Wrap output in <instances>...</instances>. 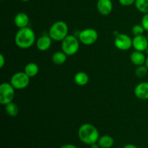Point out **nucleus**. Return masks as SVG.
Returning <instances> with one entry per match:
<instances>
[{
    "mask_svg": "<svg viewBox=\"0 0 148 148\" xmlns=\"http://www.w3.org/2000/svg\"><path fill=\"white\" fill-rule=\"evenodd\" d=\"M36 42V33L33 29L29 27L19 29L14 36V43L20 49H29Z\"/></svg>",
    "mask_w": 148,
    "mask_h": 148,
    "instance_id": "nucleus-1",
    "label": "nucleus"
},
{
    "mask_svg": "<svg viewBox=\"0 0 148 148\" xmlns=\"http://www.w3.org/2000/svg\"><path fill=\"white\" fill-rule=\"evenodd\" d=\"M77 134L81 142L89 145L98 143L100 137L98 129L94 125L88 123L82 124L79 127Z\"/></svg>",
    "mask_w": 148,
    "mask_h": 148,
    "instance_id": "nucleus-2",
    "label": "nucleus"
},
{
    "mask_svg": "<svg viewBox=\"0 0 148 148\" xmlns=\"http://www.w3.org/2000/svg\"><path fill=\"white\" fill-rule=\"evenodd\" d=\"M69 27L64 21L59 20L52 24L49 30V35L55 41H62L68 36Z\"/></svg>",
    "mask_w": 148,
    "mask_h": 148,
    "instance_id": "nucleus-3",
    "label": "nucleus"
},
{
    "mask_svg": "<svg viewBox=\"0 0 148 148\" xmlns=\"http://www.w3.org/2000/svg\"><path fill=\"white\" fill-rule=\"evenodd\" d=\"M79 40L72 35H68L62 41V51L67 56L76 54L79 49Z\"/></svg>",
    "mask_w": 148,
    "mask_h": 148,
    "instance_id": "nucleus-4",
    "label": "nucleus"
},
{
    "mask_svg": "<svg viewBox=\"0 0 148 148\" xmlns=\"http://www.w3.org/2000/svg\"><path fill=\"white\" fill-rule=\"evenodd\" d=\"M14 88L9 82H3L0 85V103L5 106L12 102L15 95Z\"/></svg>",
    "mask_w": 148,
    "mask_h": 148,
    "instance_id": "nucleus-5",
    "label": "nucleus"
},
{
    "mask_svg": "<svg viewBox=\"0 0 148 148\" xmlns=\"http://www.w3.org/2000/svg\"><path fill=\"white\" fill-rule=\"evenodd\" d=\"M30 78L25 72H17L12 75L10 82L14 89L23 90L29 85Z\"/></svg>",
    "mask_w": 148,
    "mask_h": 148,
    "instance_id": "nucleus-6",
    "label": "nucleus"
},
{
    "mask_svg": "<svg viewBox=\"0 0 148 148\" xmlns=\"http://www.w3.org/2000/svg\"><path fill=\"white\" fill-rule=\"evenodd\" d=\"M79 41L84 45L90 46L95 43L98 39V33L93 28H86L79 32L78 36Z\"/></svg>",
    "mask_w": 148,
    "mask_h": 148,
    "instance_id": "nucleus-7",
    "label": "nucleus"
},
{
    "mask_svg": "<svg viewBox=\"0 0 148 148\" xmlns=\"http://www.w3.org/2000/svg\"><path fill=\"white\" fill-rule=\"evenodd\" d=\"M114 45L121 51H127L132 47V39L125 33H120L114 39Z\"/></svg>",
    "mask_w": 148,
    "mask_h": 148,
    "instance_id": "nucleus-8",
    "label": "nucleus"
},
{
    "mask_svg": "<svg viewBox=\"0 0 148 148\" xmlns=\"http://www.w3.org/2000/svg\"><path fill=\"white\" fill-rule=\"evenodd\" d=\"M132 47L135 51H145L146 49L148 48V40L147 36L144 35L134 36L132 39Z\"/></svg>",
    "mask_w": 148,
    "mask_h": 148,
    "instance_id": "nucleus-9",
    "label": "nucleus"
},
{
    "mask_svg": "<svg viewBox=\"0 0 148 148\" xmlns=\"http://www.w3.org/2000/svg\"><path fill=\"white\" fill-rule=\"evenodd\" d=\"M97 10L103 16H107L113 10V3L111 0H98L97 1Z\"/></svg>",
    "mask_w": 148,
    "mask_h": 148,
    "instance_id": "nucleus-10",
    "label": "nucleus"
},
{
    "mask_svg": "<svg viewBox=\"0 0 148 148\" xmlns=\"http://www.w3.org/2000/svg\"><path fill=\"white\" fill-rule=\"evenodd\" d=\"M52 40L49 35H43L36 40V47L40 51H46L51 46Z\"/></svg>",
    "mask_w": 148,
    "mask_h": 148,
    "instance_id": "nucleus-11",
    "label": "nucleus"
},
{
    "mask_svg": "<svg viewBox=\"0 0 148 148\" xmlns=\"http://www.w3.org/2000/svg\"><path fill=\"white\" fill-rule=\"evenodd\" d=\"M134 93L138 99L148 100V82H143L137 84L134 88Z\"/></svg>",
    "mask_w": 148,
    "mask_h": 148,
    "instance_id": "nucleus-12",
    "label": "nucleus"
},
{
    "mask_svg": "<svg viewBox=\"0 0 148 148\" xmlns=\"http://www.w3.org/2000/svg\"><path fill=\"white\" fill-rule=\"evenodd\" d=\"M29 22H30V19L26 13L19 12L14 16V23L16 27H18L19 29L28 27Z\"/></svg>",
    "mask_w": 148,
    "mask_h": 148,
    "instance_id": "nucleus-13",
    "label": "nucleus"
},
{
    "mask_svg": "<svg viewBox=\"0 0 148 148\" xmlns=\"http://www.w3.org/2000/svg\"><path fill=\"white\" fill-rule=\"evenodd\" d=\"M147 56L143 51H134L130 55V60L133 64L136 66H141L145 64Z\"/></svg>",
    "mask_w": 148,
    "mask_h": 148,
    "instance_id": "nucleus-14",
    "label": "nucleus"
},
{
    "mask_svg": "<svg viewBox=\"0 0 148 148\" xmlns=\"http://www.w3.org/2000/svg\"><path fill=\"white\" fill-rule=\"evenodd\" d=\"M74 80L79 86H85L89 82V76L85 72H78L75 74Z\"/></svg>",
    "mask_w": 148,
    "mask_h": 148,
    "instance_id": "nucleus-15",
    "label": "nucleus"
},
{
    "mask_svg": "<svg viewBox=\"0 0 148 148\" xmlns=\"http://www.w3.org/2000/svg\"><path fill=\"white\" fill-rule=\"evenodd\" d=\"M101 148H111L114 144V140L109 135H103L99 137L98 141Z\"/></svg>",
    "mask_w": 148,
    "mask_h": 148,
    "instance_id": "nucleus-16",
    "label": "nucleus"
},
{
    "mask_svg": "<svg viewBox=\"0 0 148 148\" xmlns=\"http://www.w3.org/2000/svg\"><path fill=\"white\" fill-rule=\"evenodd\" d=\"M24 72L28 77H33L38 74L39 67L37 64L35 62H29L25 66Z\"/></svg>",
    "mask_w": 148,
    "mask_h": 148,
    "instance_id": "nucleus-17",
    "label": "nucleus"
},
{
    "mask_svg": "<svg viewBox=\"0 0 148 148\" xmlns=\"http://www.w3.org/2000/svg\"><path fill=\"white\" fill-rule=\"evenodd\" d=\"M67 56V55L62 51H56L53 53L51 56L52 62L56 65H62L66 62Z\"/></svg>",
    "mask_w": 148,
    "mask_h": 148,
    "instance_id": "nucleus-18",
    "label": "nucleus"
},
{
    "mask_svg": "<svg viewBox=\"0 0 148 148\" xmlns=\"http://www.w3.org/2000/svg\"><path fill=\"white\" fill-rule=\"evenodd\" d=\"M5 111L8 116L11 117H14L18 114L19 108L17 104L13 103L12 101V102L5 105Z\"/></svg>",
    "mask_w": 148,
    "mask_h": 148,
    "instance_id": "nucleus-19",
    "label": "nucleus"
},
{
    "mask_svg": "<svg viewBox=\"0 0 148 148\" xmlns=\"http://www.w3.org/2000/svg\"><path fill=\"white\" fill-rule=\"evenodd\" d=\"M134 5L139 12L148 14V0H136Z\"/></svg>",
    "mask_w": 148,
    "mask_h": 148,
    "instance_id": "nucleus-20",
    "label": "nucleus"
},
{
    "mask_svg": "<svg viewBox=\"0 0 148 148\" xmlns=\"http://www.w3.org/2000/svg\"><path fill=\"white\" fill-rule=\"evenodd\" d=\"M148 72V69L145 65H141V66H137V69H135V75L137 77H144L146 76Z\"/></svg>",
    "mask_w": 148,
    "mask_h": 148,
    "instance_id": "nucleus-21",
    "label": "nucleus"
},
{
    "mask_svg": "<svg viewBox=\"0 0 148 148\" xmlns=\"http://www.w3.org/2000/svg\"><path fill=\"white\" fill-rule=\"evenodd\" d=\"M145 31V30L144 27H143L142 25H134L132 27V34L134 35V36L143 35Z\"/></svg>",
    "mask_w": 148,
    "mask_h": 148,
    "instance_id": "nucleus-22",
    "label": "nucleus"
},
{
    "mask_svg": "<svg viewBox=\"0 0 148 148\" xmlns=\"http://www.w3.org/2000/svg\"><path fill=\"white\" fill-rule=\"evenodd\" d=\"M141 25L144 27L145 30L148 32V14H145L141 20Z\"/></svg>",
    "mask_w": 148,
    "mask_h": 148,
    "instance_id": "nucleus-23",
    "label": "nucleus"
},
{
    "mask_svg": "<svg viewBox=\"0 0 148 148\" xmlns=\"http://www.w3.org/2000/svg\"><path fill=\"white\" fill-rule=\"evenodd\" d=\"M136 0H119V2L120 4L122 6H125V7H129L135 3Z\"/></svg>",
    "mask_w": 148,
    "mask_h": 148,
    "instance_id": "nucleus-24",
    "label": "nucleus"
},
{
    "mask_svg": "<svg viewBox=\"0 0 148 148\" xmlns=\"http://www.w3.org/2000/svg\"><path fill=\"white\" fill-rule=\"evenodd\" d=\"M5 63H6L5 58H4V55H3L2 53H1V54H0V68H1V69H2V68L4 67Z\"/></svg>",
    "mask_w": 148,
    "mask_h": 148,
    "instance_id": "nucleus-25",
    "label": "nucleus"
},
{
    "mask_svg": "<svg viewBox=\"0 0 148 148\" xmlns=\"http://www.w3.org/2000/svg\"><path fill=\"white\" fill-rule=\"evenodd\" d=\"M60 148H77V147L72 144H66L62 145Z\"/></svg>",
    "mask_w": 148,
    "mask_h": 148,
    "instance_id": "nucleus-26",
    "label": "nucleus"
},
{
    "mask_svg": "<svg viewBox=\"0 0 148 148\" xmlns=\"http://www.w3.org/2000/svg\"><path fill=\"white\" fill-rule=\"evenodd\" d=\"M123 148H137V146H135L134 145L132 144H128V145H126Z\"/></svg>",
    "mask_w": 148,
    "mask_h": 148,
    "instance_id": "nucleus-27",
    "label": "nucleus"
},
{
    "mask_svg": "<svg viewBox=\"0 0 148 148\" xmlns=\"http://www.w3.org/2000/svg\"><path fill=\"white\" fill-rule=\"evenodd\" d=\"M90 148H101L100 147L99 145L98 144V143H93V144L90 145Z\"/></svg>",
    "mask_w": 148,
    "mask_h": 148,
    "instance_id": "nucleus-28",
    "label": "nucleus"
},
{
    "mask_svg": "<svg viewBox=\"0 0 148 148\" xmlns=\"http://www.w3.org/2000/svg\"><path fill=\"white\" fill-rule=\"evenodd\" d=\"M145 65L147 66V68L148 69V56H147V59H146V62H145Z\"/></svg>",
    "mask_w": 148,
    "mask_h": 148,
    "instance_id": "nucleus-29",
    "label": "nucleus"
},
{
    "mask_svg": "<svg viewBox=\"0 0 148 148\" xmlns=\"http://www.w3.org/2000/svg\"><path fill=\"white\" fill-rule=\"evenodd\" d=\"M20 1H24V2H27V1H30V0H20Z\"/></svg>",
    "mask_w": 148,
    "mask_h": 148,
    "instance_id": "nucleus-30",
    "label": "nucleus"
},
{
    "mask_svg": "<svg viewBox=\"0 0 148 148\" xmlns=\"http://www.w3.org/2000/svg\"><path fill=\"white\" fill-rule=\"evenodd\" d=\"M145 53H147V56H148V48H147V49H146V50H145Z\"/></svg>",
    "mask_w": 148,
    "mask_h": 148,
    "instance_id": "nucleus-31",
    "label": "nucleus"
},
{
    "mask_svg": "<svg viewBox=\"0 0 148 148\" xmlns=\"http://www.w3.org/2000/svg\"><path fill=\"white\" fill-rule=\"evenodd\" d=\"M147 40H148V33H147Z\"/></svg>",
    "mask_w": 148,
    "mask_h": 148,
    "instance_id": "nucleus-32",
    "label": "nucleus"
}]
</instances>
